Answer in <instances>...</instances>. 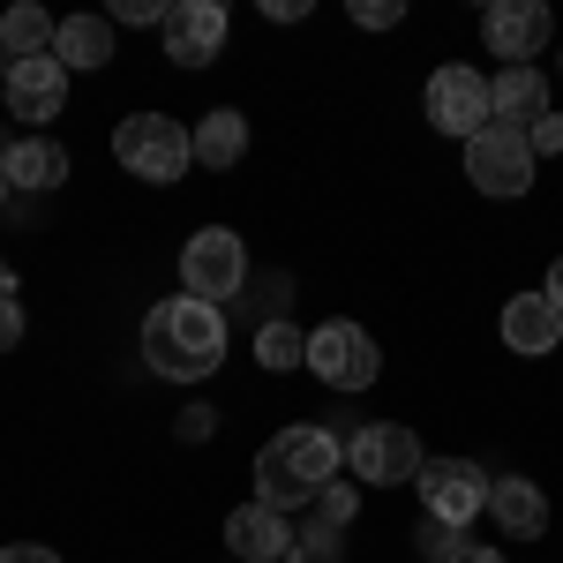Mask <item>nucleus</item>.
Segmentation results:
<instances>
[{
  "mask_svg": "<svg viewBox=\"0 0 563 563\" xmlns=\"http://www.w3.org/2000/svg\"><path fill=\"white\" fill-rule=\"evenodd\" d=\"M339 466H346V435L316 429V421H294V429H278L256 451V504L301 511V504H316L339 481Z\"/></svg>",
  "mask_w": 563,
  "mask_h": 563,
  "instance_id": "1",
  "label": "nucleus"
},
{
  "mask_svg": "<svg viewBox=\"0 0 563 563\" xmlns=\"http://www.w3.org/2000/svg\"><path fill=\"white\" fill-rule=\"evenodd\" d=\"M143 361L166 384H203L218 361H225V316L211 301H196V294L158 301L143 316Z\"/></svg>",
  "mask_w": 563,
  "mask_h": 563,
  "instance_id": "2",
  "label": "nucleus"
},
{
  "mask_svg": "<svg viewBox=\"0 0 563 563\" xmlns=\"http://www.w3.org/2000/svg\"><path fill=\"white\" fill-rule=\"evenodd\" d=\"M113 158L129 166L135 180H151V188H174L188 166H196V135L166 121V113H129L121 129H113Z\"/></svg>",
  "mask_w": 563,
  "mask_h": 563,
  "instance_id": "3",
  "label": "nucleus"
},
{
  "mask_svg": "<svg viewBox=\"0 0 563 563\" xmlns=\"http://www.w3.org/2000/svg\"><path fill=\"white\" fill-rule=\"evenodd\" d=\"M249 286V249H241V233H225V225H203V233H188V249H180V294H196V301H233Z\"/></svg>",
  "mask_w": 563,
  "mask_h": 563,
  "instance_id": "4",
  "label": "nucleus"
},
{
  "mask_svg": "<svg viewBox=\"0 0 563 563\" xmlns=\"http://www.w3.org/2000/svg\"><path fill=\"white\" fill-rule=\"evenodd\" d=\"M346 466L353 481H384V488H413L421 466H429V451H421V435L398 429V421H361L346 435Z\"/></svg>",
  "mask_w": 563,
  "mask_h": 563,
  "instance_id": "5",
  "label": "nucleus"
},
{
  "mask_svg": "<svg viewBox=\"0 0 563 563\" xmlns=\"http://www.w3.org/2000/svg\"><path fill=\"white\" fill-rule=\"evenodd\" d=\"M308 368L331 390H368L376 368H384V353H376V339L361 323H323V331H308Z\"/></svg>",
  "mask_w": 563,
  "mask_h": 563,
  "instance_id": "6",
  "label": "nucleus"
},
{
  "mask_svg": "<svg viewBox=\"0 0 563 563\" xmlns=\"http://www.w3.org/2000/svg\"><path fill=\"white\" fill-rule=\"evenodd\" d=\"M413 488H421V504H429V519L459 526V533H466V526H474L481 511H488V474H481L474 459H429Z\"/></svg>",
  "mask_w": 563,
  "mask_h": 563,
  "instance_id": "7",
  "label": "nucleus"
},
{
  "mask_svg": "<svg viewBox=\"0 0 563 563\" xmlns=\"http://www.w3.org/2000/svg\"><path fill=\"white\" fill-rule=\"evenodd\" d=\"M466 180H474L481 196H526L533 188V151H526L519 129H488L466 143Z\"/></svg>",
  "mask_w": 563,
  "mask_h": 563,
  "instance_id": "8",
  "label": "nucleus"
},
{
  "mask_svg": "<svg viewBox=\"0 0 563 563\" xmlns=\"http://www.w3.org/2000/svg\"><path fill=\"white\" fill-rule=\"evenodd\" d=\"M481 38H488V53L504 68H533V53L556 38V8H541V0H496L481 15Z\"/></svg>",
  "mask_w": 563,
  "mask_h": 563,
  "instance_id": "9",
  "label": "nucleus"
},
{
  "mask_svg": "<svg viewBox=\"0 0 563 563\" xmlns=\"http://www.w3.org/2000/svg\"><path fill=\"white\" fill-rule=\"evenodd\" d=\"M429 121L443 135H459V143H474V135L496 121V113H488V76H481V68H459V60L435 68L429 76Z\"/></svg>",
  "mask_w": 563,
  "mask_h": 563,
  "instance_id": "10",
  "label": "nucleus"
},
{
  "mask_svg": "<svg viewBox=\"0 0 563 563\" xmlns=\"http://www.w3.org/2000/svg\"><path fill=\"white\" fill-rule=\"evenodd\" d=\"M0 98H8V113H15L23 129H38V121H53V113L68 106V68H60L53 53L8 60V76H0Z\"/></svg>",
  "mask_w": 563,
  "mask_h": 563,
  "instance_id": "11",
  "label": "nucleus"
},
{
  "mask_svg": "<svg viewBox=\"0 0 563 563\" xmlns=\"http://www.w3.org/2000/svg\"><path fill=\"white\" fill-rule=\"evenodd\" d=\"M158 38H166V60L174 68H203L218 45H225V8L218 0H174L166 23H158Z\"/></svg>",
  "mask_w": 563,
  "mask_h": 563,
  "instance_id": "12",
  "label": "nucleus"
},
{
  "mask_svg": "<svg viewBox=\"0 0 563 563\" xmlns=\"http://www.w3.org/2000/svg\"><path fill=\"white\" fill-rule=\"evenodd\" d=\"M225 549L233 563H294V526L271 504H241V511H225Z\"/></svg>",
  "mask_w": 563,
  "mask_h": 563,
  "instance_id": "13",
  "label": "nucleus"
},
{
  "mask_svg": "<svg viewBox=\"0 0 563 563\" xmlns=\"http://www.w3.org/2000/svg\"><path fill=\"white\" fill-rule=\"evenodd\" d=\"M488 519H496L504 541H541V533H549V496H541L533 481L504 474V481H488Z\"/></svg>",
  "mask_w": 563,
  "mask_h": 563,
  "instance_id": "14",
  "label": "nucleus"
},
{
  "mask_svg": "<svg viewBox=\"0 0 563 563\" xmlns=\"http://www.w3.org/2000/svg\"><path fill=\"white\" fill-rule=\"evenodd\" d=\"M488 113H496V129L526 135L549 113V76H541V68H504V76H488Z\"/></svg>",
  "mask_w": 563,
  "mask_h": 563,
  "instance_id": "15",
  "label": "nucleus"
},
{
  "mask_svg": "<svg viewBox=\"0 0 563 563\" xmlns=\"http://www.w3.org/2000/svg\"><path fill=\"white\" fill-rule=\"evenodd\" d=\"M504 346L511 353H556L563 346V308L549 294H519L504 301Z\"/></svg>",
  "mask_w": 563,
  "mask_h": 563,
  "instance_id": "16",
  "label": "nucleus"
},
{
  "mask_svg": "<svg viewBox=\"0 0 563 563\" xmlns=\"http://www.w3.org/2000/svg\"><path fill=\"white\" fill-rule=\"evenodd\" d=\"M0 166H8V188L45 196V188H60V180H68V151H60L53 135H15V151H8Z\"/></svg>",
  "mask_w": 563,
  "mask_h": 563,
  "instance_id": "17",
  "label": "nucleus"
},
{
  "mask_svg": "<svg viewBox=\"0 0 563 563\" xmlns=\"http://www.w3.org/2000/svg\"><path fill=\"white\" fill-rule=\"evenodd\" d=\"M53 60H60V68H106V60H113V23H106V15H68V23L53 31Z\"/></svg>",
  "mask_w": 563,
  "mask_h": 563,
  "instance_id": "18",
  "label": "nucleus"
},
{
  "mask_svg": "<svg viewBox=\"0 0 563 563\" xmlns=\"http://www.w3.org/2000/svg\"><path fill=\"white\" fill-rule=\"evenodd\" d=\"M53 31H60V23L45 15L38 0H15V8L0 15V53H8V60H31V53H53Z\"/></svg>",
  "mask_w": 563,
  "mask_h": 563,
  "instance_id": "19",
  "label": "nucleus"
},
{
  "mask_svg": "<svg viewBox=\"0 0 563 563\" xmlns=\"http://www.w3.org/2000/svg\"><path fill=\"white\" fill-rule=\"evenodd\" d=\"M241 151H249V121L233 113V106H218V113H203V129H196V158L203 166H241Z\"/></svg>",
  "mask_w": 563,
  "mask_h": 563,
  "instance_id": "20",
  "label": "nucleus"
},
{
  "mask_svg": "<svg viewBox=\"0 0 563 563\" xmlns=\"http://www.w3.org/2000/svg\"><path fill=\"white\" fill-rule=\"evenodd\" d=\"M256 361L263 368H308V331H294V323H256Z\"/></svg>",
  "mask_w": 563,
  "mask_h": 563,
  "instance_id": "21",
  "label": "nucleus"
},
{
  "mask_svg": "<svg viewBox=\"0 0 563 563\" xmlns=\"http://www.w3.org/2000/svg\"><path fill=\"white\" fill-rule=\"evenodd\" d=\"M413 549H421L429 563H459L466 549H474V541H466L459 526H443V519H421V526H413Z\"/></svg>",
  "mask_w": 563,
  "mask_h": 563,
  "instance_id": "22",
  "label": "nucleus"
},
{
  "mask_svg": "<svg viewBox=\"0 0 563 563\" xmlns=\"http://www.w3.org/2000/svg\"><path fill=\"white\" fill-rule=\"evenodd\" d=\"M308 511H316V526H339V533H346V526L361 519V488H353V481H331Z\"/></svg>",
  "mask_w": 563,
  "mask_h": 563,
  "instance_id": "23",
  "label": "nucleus"
},
{
  "mask_svg": "<svg viewBox=\"0 0 563 563\" xmlns=\"http://www.w3.org/2000/svg\"><path fill=\"white\" fill-rule=\"evenodd\" d=\"M339 549H346V541H339V526H316V519H308L301 533H294V563H339Z\"/></svg>",
  "mask_w": 563,
  "mask_h": 563,
  "instance_id": "24",
  "label": "nucleus"
},
{
  "mask_svg": "<svg viewBox=\"0 0 563 563\" xmlns=\"http://www.w3.org/2000/svg\"><path fill=\"white\" fill-rule=\"evenodd\" d=\"M398 15H406L398 0H353V23H361V31H390Z\"/></svg>",
  "mask_w": 563,
  "mask_h": 563,
  "instance_id": "25",
  "label": "nucleus"
},
{
  "mask_svg": "<svg viewBox=\"0 0 563 563\" xmlns=\"http://www.w3.org/2000/svg\"><path fill=\"white\" fill-rule=\"evenodd\" d=\"M8 346H23V294H15V286L0 294V353Z\"/></svg>",
  "mask_w": 563,
  "mask_h": 563,
  "instance_id": "26",
  "label": "nucleus"
},
{
  "mask_svg": "<svg viewBox=\"0 0 563 563\" xmlns=\"http://www.w3.org/2000/svg\"><path fill=\"white\" fill-rule=\"evenodd\" d=\"M211 429H218V413H211V406H188V413H174V435H180V443H203Z\"/></svg>",
  "mask_w": 563,
  "mask_h": 563,
  "instance_id": "27",
  "label": "nucleus"
},
{
  "mask_svg": "<svg viewBox=\"0 0 563 563\" xmlns=\"http://www.w3.org/2000/svg\"><path fill=\"white\" fill-rule=\"evenodd\" d=\"M526 151L541 158V151H563V113H541L533 129H526Z\"/></svg>",
  "mask_w": 563,
  "mask_h": 563,
  "instance_id": "28",
  "label": "nucleus"
},
{
  "mask_svg": "<svg viewBox=\"0 0 563 563\" xmlns=\"http://www.w3.org/2000/svg\"><path fill=\"white\" fill-rule=\"evenodd\" d=\"M113 23H166V8H158V0H121Z\"/></svg>",
  "mask_w": 563,
  "mask_h": 563,
  "instance_id": "29",
  "label": "nucleus"
},
{
  "mask_svg": "<svg viewBox=\"0 0 563 563\" xmlns=\"http://www.w3.org/2000/svg\"><path fill=\"white\" fill-rule=\"evenodd\" d=\"M0 563H60V556L38 549V541H15V549H0Z\"/></svg>",
  "mask_w": 563,
  "mask_h": 563,
  "instance_id": "30",
  "label": "nucleus"
},
{
  "mask_svg": "<svg viewBox=\"0 0 563 563\" xmlns=\"http://www.w3.org/2000/svg\"><path fill=\"white\" fill-rule=\"evenodd\" d=\"M263 15H271V23H301L308 0H263Z\"/></svg>",
  "mask_w": 563,
  "mask_h": 563,
  "instance_id": "31",
  "label": "nucleus"
},
{
  "mask_svg": "<svg viewBox=\"0 0 563 563\" xmlns=\"http://www.w3.org/2000/svg\"><path fill=\"white\" fill-rule=\"evenodd\" d=\"M541 294H549V301H556V308H563V256H556V263H549V286H541Z\"/></svg>",
  "mask_w": 563,
  "mask_h": 563,
  "instance_id": "32",
  "label": "nucleus"
},
{
  "mask_svg": "<svg viewBox=\"0 0 563 563\" xmlns=\"http://www.w3.org/2000/svg\"><path fill=\"white\" fill-rule=\"evenodd\" d=\"M459 563H504V556H496V549H466Z\"/></svg>",
  "mask_w": 563,
  "mask_h": 563,
  "instance_id": "33",
  "label": "nucleus"
},
{
  "mask_svg": "<svg viewBox=\"0 0 563 563\" xmlns=\"http://www.w3.org/2000/svg\"><path fill=\"white\" fill-rule=\"evenodd\" d=\"M8 196H15V188H8V166H0V211H8Z\"/></svg>",
  "mask_w": 563,
  "mask_h": 563,
  "instance_id": "34",
  "label": "nucleus"
},
{
  "mask_svg": "<svg viewBox=\"0 0 563 563\" xmlns=\"http://www.w3.org/2000/svg\"><path fill=\"white\" fill-rule=\"evenodd\" d=\"M8 286H15V278H8V256H0V294H8Z\"/></svg>",
  "mask_w": 563,
  "mask_h": 563,
  "instance_id": "35",
  "label": "nucleus"
},
{
  "mask_svg": "<svg viewBox=\"0 0 563 563\" xmlns=\"http://www.w3.org/2000/svg\"><path fill=\"white\" fill-rule=\"evenodd\" d=\"M0 76H8V53H0Z\"/></svg>",
  "mask_w": 563,
  "mask_h": 563,
  "instance_id": "36",
  "label": "nucleus"
}]
</instances>
